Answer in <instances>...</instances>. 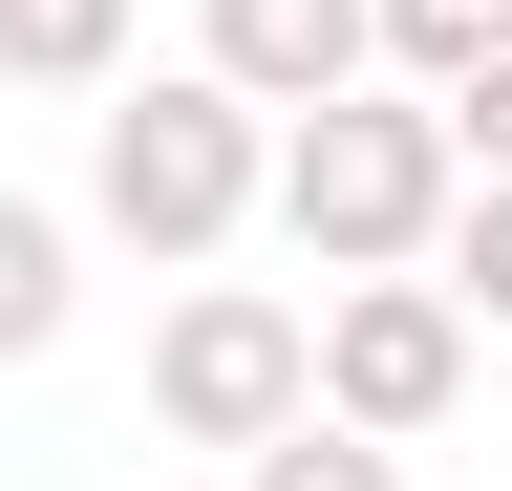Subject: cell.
<instances>
[{
    "instance_id": "1",
    "label": "cell",
    "mask_w": 512,
    "mask_h": 491,
    "mask_svg": "<svg viewBox=\"0 0 512 491\" xmlns=\"http://www.w3.org/2000/svg\"><path fill=\"white\" fill-rule=\"evenodd\" d=\"M256 193H278V235L320 278H384V257H427L448 235V107L427 86H320V107H278V150H256Z\"/></svg>"
},
{
    "instance_id": "2",
    "label": "cell",
    "mask_w": 512,
    "mask_h": 491,
    "mask_svg": "<svg viewBox=\"0 0 512 491\" xmlns=\"http://www.w3.org/2000/svg\"><path fill=\"white\" fill-rule=\"evenodd\" d=\"M256 150H278V107H235L214 65H150V86H107V129H86V214H107L150 278H192V257L256 214Z\"/></svg>"
},
{
    "instance_id": "3",
    "label": "cell",
    "mask_w": 512,
    "mask_h": 491,
    "mask_svg": "<svg viewBox=\"0 0 512 491\" xmlns=\"http://www.w3.org/2000/svg\"><path fill=\"white\" fill-rule=\"evenodd\" d=\"M299 406H320V427H384V449H427V427L470 406V299H448L427 257L342 278V299L299 321Z\"/></svg>"
},
{
    "instance_id": "4",
    "label": "cell",
    "mask_w": 512,
    "mask_h": 491,
    "mask_svg": "<svg viewBox=\"0 0 512 491\" xmlns=\"http://www.w3.org/2000/svg\"><path fill=\"white\" fill-rule=\"evenodd\" d=\"M150 406H171V449H256V427H299V299L192 278L171 342H150Z\"/></svg>"
},
{
    "instance_id": "5",
    "label": "cell",
    "mask_w": 512,
    "mask_h": 491,
    "mask_svg": "<svg viewBox=\"0 0 512 491\" xmlns=\"http://www.w3.org/2000/svg\"><path fill=\"white\" fill-rule=\"evenodd\" d=\"M235 107H320V86H363V0H214V43H192Z\"/></svg>"
},
{
    "instance_id": "6",
    "label": "cell",
    "mask_w": 512,
    "mask_h": 491,
    "mask_svg": "<svg viewBox=\"0 0 512 491\" xmlns=\"http://www.w3.org/2000/svg\"><path fill=\"white\" fill-rule=\"evenodd\" d=\"M64 299H86V235H64L43 193H0V363H43V342H64Z\"/></svg>"
},
{
    "instance_id": "7",
    "label": "cell",
    "mask_w": 512,
    "mask_h": 491,
    "mask_svg": "<svg viewBox=\"0 0 512 491\" xmlns=\"http://www.w3.org/2000/svg\"><path fill=\"white\" fill-rule=\"evenodd\" d=\"M0 86H128V0H0Z\"/></svg>"
},
{
    "instance_id": "8",
    "label": "cell",
    "mask_w": 512,
    "mask_h": 491,
    "mask_svg": "<svg viewBox=\"0 0 512 491\" xmlns=\"http://www.w3.org/2000/svg\"><path fill=\"white\" fill-rule=\"evenodd\" d=\"M235 491H406V449H384V427H256V449H235Z\"/></svg>"
},
{
    "instance_id": "9",
    "label": "cell",
    "mask_w": 512,
    "mask_h": 491,
    "mask_svg": "<svg viewBox=\"0 0 512 491\" xmlns=\"http://www.w3.org/2000/svg\"><path fill=\"white\" fill-rule=\"evenodd\" d=\"M491 43H512V0H363V65H406V86L491 65Z\"/></svg>"
},
{
    "instance_id": "10",
    "label": "cell",
    "mask_w": 512,
    "mask_h": 491,
    "mask_svg": "<svg viewBox=\"0 0 512 491\" xmlns=\"http://www.w3.org/2000/svg\"><path fill=\"white\" fill-rule=\"evenodd\" d=\"M427 278L470 299V342H512V171H491V193H448V235H427Z\"/></svg>"
},
{
    "instance_id": "11",
    "label": "cell",
    "mask_w": 512,
    "mask_h": 491,
    "mask_svg": "<svg viewBox=\"0 0 512 491\" xmlns=\"http://www.w3.org/2000/svg\"><path fill=\"white\" fill-rule=\"evenodd\" d=\"M427 107H448V171H512V43H491V65H448Z\"/></svg>"
}]
</instances>
